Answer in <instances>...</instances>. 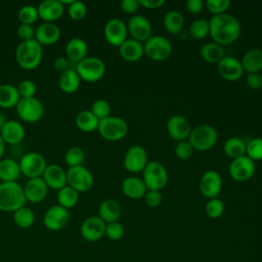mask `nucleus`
Listing matches in <instances>:
<instances>
[{
  "label": "nucleus",
  "mask_w": 262,
  "mask_h": 262,
  "mask_svg": "<svg viewBox=\"0 0 262 262\" xmlns=\"http://www.w3.org/2000/svg\"><path fill=\"white\" fill-rule=\"evenodd\" d=\"M209 34L215 43L221 46L229 45L239 37V21L235 16L226 12L213 15L209 20Z\"/></svg>",
  "instance_id": "1"
},
{
  "label": "nucleus",
  "mask_w": 262,
  "mask_h": 262,
  "mask_svg": "<svg viewBox=\"0 0 262 262\" xmlns=\"http://www.w3.org/2000/svg\"><path fill=\"white\" fill-rule=\"evenodd\" d=\"M43 48L35 39L21 41L15 49V59L17 64L24 70L36 69L42 60Z\"/></svg>",
  "instance_id": "2"
},
{
  "label": "nucleus",
  "mask_w": 262,
  "mask_h": 262,
  "mask_svg": "<svg viewBox=\"0 0 262 262\" xmlns=\"http://www.w3.org/2000/svg\"><path fill=\"white\" fill-rule=\"evenodd\" d=\"M24 187L16 181L0 183V211L15 212L26 205Z\"/></svg>",
  "instance_id": "3"
},
{
  "label": "nucleus",
  "mask_w": 262,
  "mask_h": 262,
  "mask_svg": "<svg viewBox=\"0 0 262 262\" xmlns=\"http://www.w3.org/2000/svg\"><path fill=\"white\" fill-rule=\"evenodd\" d=\"M218 138L217 131L210 125H199L193 128L188 136V141L192 145L193 149L206 151L211 149Z\"/></svg>",
  "instance_id": "4"
},
{
  "label": "nucleus",
  "mask_w": 262,
  "mask_h": 262,
  "mask_svg": "<svg viewBox=\"0 0 262 262\" xmlns=\"http://www.w3.org/2000/svg\"><path fill=\"white\" fill-rule=\"evenodd\" d=\"M143 182L148 190H161L168 183V172L165 166L158 162H147L143 169Z\"/></svg>",
  "instance_id": "5"
},
{
  "label": "nucleus",
  "mask_w": 262,
  "mask_h": 262,
  "mask_svg": "<svg viewBox=\"0 0 262 262\" xmlns=\"http://www.w3.org/2000/svg\"><path fill=\"white\" fill-rule=\"evenodd\" d=\"M81 80L86 82L99 81L105 74V64L102 59L96 56H87L75 67Z\"/></svg>",
  "instance_id": "6"
},
{
  "label": "nucleus",
  "mask_w": 262,
  "mask_h": 262,
  "mask_svg": "<svg viewBox=\"0 0 262 262\" xmlns=\"http://www.w3.org/2000/svg\"><path fill=\"white\" fill-rule=\"evenodd\" d=\"M97 130L104 139L118 141L127 135L128 125L122 118L110 116L99 121Z\"/></svg>",
  "instance_id": "7"
},
{
  "label": "nucleus",
  "mask_w": 262,
  "mask_h": 262,
  "mask_svg": "<svg viewBox=\"0 0 262 262\" xmlns=\"http://www.w3.org/2000/svg\"><path fill=\"white\" fill-rule=\"evenodd\" d=\"M144 54L151 60L162 61L167 59L172 53V45L164 36H150L143 43Z\"/></svg>",
  "instance_id": "8"
},
{
  "label": "nucleus",
  "mask_w": 262,
  "mask_h": 262,
  "mask_svg": "<svg viewBox=\"0 0 262 262\" xmlns=\"http://www.w3.org/2000/svg\"><path fill=\"white\" fill-rule=\"evenodd\" d=\"M68 185L76 189L78 192H86L90 190L94 183L91 171L83 165L69 167L67 170Z\"/></svg>",
  "instance_id": "9"
},
{
  "label": "nucleus",
  "mask_w": 262,
  "mask_h": 262,
  "mask_svg": "<svg viewBox=\"0 0 262 262\" xmlns=\"http://www.w3.org/2000/svg\"><path fill=\"white\" fill-rule=\"evenodd\" d=\"M18 163L21 174H24L28 178L42 177L47 167L44 156L37 151L26 152L21 156Z\"/></svg>",
  "instance_id": "10"
},
{
  "label": "nucleus",
  "mask_w": 262,
  "mask_h": 262,
  "mask_svg": "<svg viewBox=\"0 0 262 262\" xmlns=\"http://www.w3.org/2000/svg\"><path fill=\"white\" fill-rule=\"evenodd\" d=\"M15 107L18 117L28 123L38 122L44 114L43 103L35 96L20 97Z\"/></svg>",
  "instance_id": "11"
},
{
  "label": "nucleus",
  "mask_w": 262,
  "mask_h": 262,
  "mask_svg": "<svg viewBox=\"0 0 262 262\" xmlns=\"http://www.w3.org/2000/svg\"><path fill=\"white\" fill-rule=\"evenodd\" d=\"M70 220L69 210L59 206L53 205L48 208L43 216L45 227L52 231H57L64 228Z\"/></svg>",
  "instance_id": "12"
},
{
  "label": "nucleus",
  "mask_w": 262,
  "mask_h": 262,
  "mask_svg": "<svg viewBox=\"0 0 262 262\" xmlns=\"http://www.w3.org/2000/svg\"><path fill=\"white\" fill-rule=\"evenodd\" d=\"M255 170V162L246 155L232 160L229 165V175L237 182L249 180L254 175Z\"/></svg>",
  "instance_id": "13"
},
{
  "label": "nucleus",
  "mask_w": 262,
  "mask_h": 262,
  "mask_svg": "<svg viewBox=\"0 0 262 262\" xmlns=\"http://www.w3.org/2000/svg\"><path fill=\"white\" fill-rule=\"evenodd\" d=\"M127 31L126 24L122 19L114 17L104 25L103 35L111 45L120 47L127 39Z\"/></svg>",
  "instance_id": "14"
},
{
  "label": "nucleus",
  "mask_w": 262,
  "mask_h": 262,
  "mask_svg": "<svg viewBox=\"0 0 262 262\" xmlns=\"http://www.w3.org/2000/svg\"><path fill=\"white\" fill-rule=\"evenodd\" d=\"M106 223L98 216H90L86 218L80 227L82 237L87 242H96L105 235Z\"/></svg>",
  "instance_id": "15"
},
{
  "label": "nucleus",
  "mask_w": 262,
  "mask_h": 262,
  "mask_svg": "<svg viewBox=\"0 0 262 262\" xmlns=\"http://www.w3.org/2000/svg\"><path fill=\"white\" fill-rule=\"evenodd\" d=\"M147 164V154L143 146L132 145L124 157V167L131 173L143 171Z\"/></svg>",
  "instance_id": "16"
},
{
  "label": "nucleus",
  "mask_w": 262,
  "mask_h": 262,
  "mask_svg": "<svg viewBox=\"0 0 262 262\" xmlns=\"http://www.w3.org/2000/svg\"><path fill=\"white\" fill-rule=\"evenodd\" d=\"M222 188V178L215 170L206 171L200 180V190L206 198H217Z\"/></svg>",
  "instance_id": "17"
},
{
  "label": "nucleus",
  "mask_w": 262,
  "mask_h": 262,
  "mask_svg": "<svg viewBox=\"0 0 262 262\" xmlns=\"http://www.w3.org/2000/svg\"><path fill=\"white\" fill-rule=\"evenodd\" d=\"M127 30L132 38L139 42H145L151 36L152 31L149 20L140 14L134 15L129 19Z\"/></svg>",
  "instance_id": "18"
},
{
  "label": "nucleus",
  "mask_w": 262,
  "mask_h": 262,
  "mask_svg": "<svg viewBox=\"0 0 262 262\" xmlns=\"http://www.w3.org/2000/svg\"><path fill=\"white\" fill-rule=\"evenodd\" d=\"M217 70L219 75L227 81H236L244 74L241 60L233 56H224L217 63Z\"/></svg>",
  "instance_id": "19"
},
{
  "label": "nucleus",
  "mask_w": 262,
  "mask_h": 262,
  "mask_svg": "<svg viewBox=\"0 0 262 262\" xmlns=\"http://www.w3.org/2000/svg\"><path fill=\"white\" fill-rule=\"evenodd\" d=\"M26 200L31 203L42 202L48 192V186L42 177L29 178L24 186Z\"/></svg>",
  "instance_id": "20"
},
{
  "label": "nucleus",
  "mask_w": 262,
  "mask_h": 262,
  "mask_svg": "<svg viewBox=\"0 0 262 262\" xmlns=\"http://www.w3.org/2000/svg\"><path fill=\"white\" fill-rule=\"evenodd\" d=\"M42 178L46 182L48 188L54 190H59L68 184L67 171H64L63 168L57 164L47 165Z\"/></svg>",
  "instance_id": "21"
},
{
  "label": "nucleus",
  "mask_w": 262,
  "mask_h": 262,
  "mask_svg": "<svg viewBox=\"0 0 262 262\" xmlns=\"http://www.w3.org/2000/svg\"><path fill=\"white\" fill-rule=\"evenodd\" d=\"M167 131L171 138L179 142L188 138L191 129L189 123L184 117L174 115L167 121Z\"/></svg>",
  "instance_id": "22"
},
{
  "label": "nucleus",
  "mask_w": 262,
  "mask_h": 262,
  "mask_svg": "<svg viewBox=\"0 0 262 262\" xmlns=\"http://www.w3.org/2000/svg\"><path fill=\"white\" fill-rule=\"evenodd\" d=\"M39 17L44 21L54 23L64 12V5L60 0H43L37 6Z\"/></svg>",
  "instance_id": "23"
},
{
  "label": "nucleus",
  "mask_w": 262,
  "mask_h": 262,
  "mask_svg": "<svg viewBox=\"0 0 262 262\" xmlns=\"http://www.w3.org/2000/svg\"><path fill=\"white\" fill-rule=\"evenodd\" d=\"M60 38V29L55 23L44 21L35 29V40L41 45H52Z\"/></svg>",
  "instance_id": "24"
},
{
  "label": "nucleus",
  "mask_w": 262,
  "mask_h": 262,
  "mask_svg": "<svg viewBox=\"0 0 262 262\" xmlns=\"http://www.w3.org/2000/svg\"><path fill=\"white\" fill-rule=\"evenodd\" d=\"M0 135L2 136L5 143L14 145L20 143L24 140L26 130L24 125L18 121L7 120L2 129L0 130Z\"/></svg>",
  "instance_id": "25"
},
{
  "label": "nucleus",
  "mask_w": 262,
  "mask_h": 262,
  "mask_svg": "<svg viewBox=\"0 0 262 262\" xmlns=\"http://www.w3.org/2000/svg\"><path fill=\"white\" fill-rule=\"evenodd\" d=\"M88 45L82 38L75 37L70 39L66 44L67 58L75 63H78L85 57H87Z\"/></svg>",
  "instance_id": "26"
},
{
  "label": "nucleus",
  "mask_w": 262,
  "mask_h": 262,
  "mask_svg": "<svg viewBox=\"0 0 262 262\" xmlns=\"http://www.w3.org/2000/svg\"><path fill=\"white\" fill-rule=\"evenodd\" d=\"M121 56L127 61H137L144 54L143 44L133 38L126 39L124 43L119 47Z\"/></svg>",
  "instance_id": "27"
},
{
  "label": "nucleus",
  "mask_w": 262,
  "mask_h": 262,
  "mask_svg": "<svg viewBox=\"0 0 262 262\" xmlns=\"http://www.w3.org/2000/svg\"><path fill=\"white\" fill-rule=\"evenodd\" d=\"M122 191L130 199L138 200L144 196L146 192V186L142 179L134 176L127 177L122 182Z\"/></svg>",
  "instance_id": "28"
},
{
  "label": "nucleus",
  "mask_w": 262,
  "mask_h": 262,
  "mask_svg": "<svg viewBox=\"0 0 262 262\" xmlns=\"http://www.w3.org/2000/svg\"><path fill=\"white\" fill-rule=\"evenodd\" d=\"M121 216V207L119 203L113 199L102 201L98 207V217L105 223L118 221Z\"/></svg>",
  "instance_id": "29"
},
{
  "label": "nucleus",
  "mask_w": 262,
  "mask_h": 262,
  "mask_svg": "<svg viewBox=\"0 0 262 262\" xmlns=\"http://www.w3.org/2000/svg\"><path fill=\"white\" fill-rule=\"evenodd\" d=\"M81 84V78L75 69H68L60 73L58 77V86L66 93L76 92Z\"/></svg>",
  "instance_id": "30"
},
{
  "label": "nucleus",
  "mask_w": 262,
  "mask_h": 262,
  "mask_svg": "<svg viewBox=\"0 0 262 262\" xmlns=\"http://www.w3.org/2000/svg\"><path fill=\"white\" fill-rule=\"evenodd\" d=\"M20 174L19 163L14 159L5 158L0 160V180L2 182L16 181Z\"/></svg>",
  "instance_id": "31"
},
{
  "label": "nucleus",
  "mask_w": 262,
  "mask_h": 262,
  "mask_svg": "<svg viewBox=\"0 0 262 262\" xmlns=\"http://www.w3.org/2000/svg\"><path fill=\"white\" fill-rule=\"evenodd\" d=\"M241 62L244 71L248 74L259 73L262 70V49H250L245 53Z\"/></svg>",
  "instance_id": "32"
},
{
  "label": "nucleus",
  "mask_w": 262,
  "mask_h": 262,
  "mask_svg": "<svg viewBox=\"0 0 262 262\" xmlns=\"http://www.w3.org/2000/svg\"><path fill=\"white\" fill-rule=\"evenodd\" d=\"M20 99L17 87L12 84H1L0 85V107L11 108L16 106Z\"/></svg>",
  "instance_id": "33"
},
{
  "label": "nucleus",
  "mask_w": 262,
  "mask_h": 262,
  "mask_svg": "<svg viewBox=\"0 0 262 262\" xmlns=\"http://www.w3.org/2000/svg\"><path fill=\"white\" fill-rule=\"evenodd\" d=\"M200 54L205 61L209 63H218L224 57V50L218 43L208 42L202 46Z\"/></svg>",
  "instance_id": "34"
},
{
  "label": "nucleus",
  "mask_w": 262,
  "mask_h": 262,
  "mask_svg": "<svg viewBox=\"0 0 262 262\" xmlns=\"http://www.w3.org/2000/svg\"><path fill=\"white\" fill-rule=\"evenodd\" d=\"M184 26V16L178 10H170L164 16V27L165 30L172 34L176 35L181 32Z\"/></svg>",
  "instance_id": "35"
},
{
  "label": "nucleus",
  "mask_w": 262,
  "mask_h": 262,
  "mask_svg": "<svg viewBox=\"0 0 262 262\" xmlns=\"http://www.w3.org/2000/svg\"><path fill=\"white\" fill-rule=\"evenodd\" d=\"M77 127L84 132H92L98 128L99 120L93 115L91 111L84 110L77 114L76 116Z\"/></svg>",
  "instance_id": "36"
},
{
  "label": "nucleus",
  "mask_w": 262,
  "mask_h": 262,
  "mask_svg": "<svg viewBox=\"0 0 262 262\" xmlns=\"http://www.w3.org/2000/svg\"><path fill=\"white\" fill-rule=\"evenodd\" d=\"M224 152L232 160L245 156L246 143L239 137H229L225 140L223 145Z\"/></svg>",
  "instance_id": "37"
},
{
  "label": "nucleus",
  "mask_w": 262,
  "mask_h": 262,
  "mask_svg": "<svg viewBox=\"0 0 262 262\" xmlns=\"http://www.w3.org/2000/svg\"><path fill=\"white\" fill-rule=\"evenodd\" d=\"M79 201V192L71 187L70 185H66L59 190H57V202L58 205L66 208L71 209L77 205Z\"/></svg>",
  "instance_id": "38"
},
{
  "label": "nucleus",
  "mask_w": 262,
  "mask_h": 262,
  "mask_svg": "<svg viewBox=\"0 0 262 262\" xmlns=\"http://www.w3.org/2000/svg\"><path fill=\"white\" fill-rule=\"evenodd\" d=\"M13 222L20 228H30L35 222V214L29 207H21L13 212Z\"/></svg>",
  "instance_id": "39"
},
{
  "label": "nucleus",
  "mask_w": 262,
  "mask_h": 262,
  "mask_svg": "<svg viewBox=\"0 0 262 262\" xmlns=\"http://www.w3.org/2000/svg\"><path fill=\"white\" fill-rule=\"evenodd\" d=\"M17 17H18L20 24L33 25L38 19V17H39L37 6L32 5V4L23 5L18 9Z\"/></svg>",
  "instance_id": "40"
},
{
  "label": "nucleus",
  "mask_w": 262,
  "mask_h": 262,
  "mask_svg": "<svg viewBox=\"0 0 262 262\" xmlns=\"http://www.w3.org/2000/svg\"><path fill=\"white\" fill-rule=\"evenodd\" d=\"M189 34L194 39H204L209 34V20L198 18L189 26Z\"/></svg>",
  "instance_id": "41"
},
{
  "label": "nucleus",
  "mask_w": 262,
  "mask_h": 262,
  "mask_svg": "<svg viewBox=\"0 0 262 262\" xmlns=\"http://www.w3.org/2000/svg\"><path fill=\"white\" fill-rule=\"evenodd\" d=\"M85 160V151L80 146H72L64 154V161L69 167L80 166Z\"/></svg>",
  "instance_id": "42"
},
{
  "label": "nucleus",
  "mask_w": 262,
  "mask_h": 262,
  "mask_svg": "<svg viewBox=\"0 0 262 262\" xmlns=\"http://www.w3.org/2000/svg\"><path fill=\"white\" fill-rule=\"evenodd\" d=\"M246 154L253 161L262 160V138L256 137L246 144Z\"/></svg>",
  "instance_id": "43"
},
{
  "label": "nucleus",
  "mask_w": 262,
  "mask_h": 262,
  "mask_svg": "<svg viewBox=\"0 0 262 262\" xmlns=\"http://www.w3.org/2000/svg\"><path fill=\"white\" fill-rule=\"evenodd\" d=\"M90 111L100 121L111 116V104L105 99L99 98L93 101Z\"/></svg>",
  "instance_id": "44"
},
{
  "label": "nucleus",
  "mask_w": 262,
  "mask_h": 262,
  "mask_svg": "<svg viewBox=\"0 0 262 262\" xmlns=\"http://www.w3.org/2000/svg\"><path fill=\"white\" fill-rule=\"evenodd\" d=\"M205 211L207 216H209L210 218H213V219L219 218L222 216L224 212V204L218 198L210 199L205 206Z\"/></svg>",
  "instance_id": "45"
},
{
  "label": "nucleus",
  "mask_w": 262,
  "mask_h": 262,
  "mask_svg": "<svg viewBox=\"0 0 262 262\" xmlns=\"http://www.w3.org/2000/svg\"><path fill=\"white\" fill-rule=\"evenodd\" d=\"M68 14L74 20H81L86 16L87 7L84 2L80 0H73V2L68 5Z\"/></svg>",
  "instance_id": "46"
},
{
  "label": "nucleus",
  "mask_w": 262,
  "mask_h": 262,
  "mask_svg": "<svg viewBox=\"0 0 262 262\" xmlns=\"http://www.w3.org/2000/svg\"><path fill=\"white\" fill-rule=\"evenodd\" d=\"M125 233V229L124 226L118 222H111V223H106V227H105V235L112 239V241H118L120 238L123 237Z\"/></svg>",
  "instance_id": "47"
},
{
  "label": "nucleus",
  "mask_w": 262,
  "mask_h": 262,
  "mask_svg": "<svg viewBox=\"0 0 262 262\" xmlns=\"http://www.w3.org/2000/svg\"><path fill=\"white\" fill-rule=\"evenodd\" d=\"M17 90L20 97H33L37 92V86L34 81L30 79H24L18 83Z\"/></svg>",
  "instance_id": "48"
},
{
  "label": "nucleus",
  "mask_w": 262,
  "mask_h": 262,
  "mask_svg": "<svg viewBox=\"0 0 262 262\" xmlns=\"http://www.w3.org/2000/svg\"><path fill=\"white\" fill-rule=\"evenodd\" d=\"M230 5L229 0H207L206 6L210 12L214 15L225 13Z\"/></svg>",
  "instance_id": "49"
},
{
  "label": "nucleus",
  "mask_w": 262,
  "mask_h": 262,
  "mask_svg": "<svg viewBox=\"0 0 262 262\" xmlns=\"http://www.w3.org/2000/svg\"><path fill=\"white\" fill-rule=\"evenodd\" d=\"M175 156L180 160H188L193 154V147L188 140L179 141L174 149Z\"/></svg>",
  "instance_id": "50"
},
{
  "label": "nucleus",
  "mask_w": 262,
  "mask_h": 262,
  "mask_svg": "<svg viewBox=\"0 0 262 262\" xmlns=\"http://www.w3.org/2000/svg\"><path fill=\"white\" fill-rule=\"evenodd\" d=\"M16 34L18 38L21 41H27L31 39H35V28L33 25H27V24H20L17 27Z\"/></svg>",
  "instance_id": "51"
},
{
  "label": "nucleus",
  "mask_w": 262,
  "mask_h": 262,
  "mask_svg": "<svg viewBox=\"0 0 262 262\" xmlns=\"http://www.w3.org/2000/svg\"><path fill=\"white\" fill-rule=\"evenodd\" d=\"M144 200L147 206L155 208L161 205L163 198L160 190H148L144 194Z\"/></svg>",
  "instance_id": "52"
},
{
  "label": "nucleus",
  "mask_w": 262,
  "mask_h": 262,
  "mask_svg": "<svg viewBox=\"0 0 262 262\" xmlns=\"http://www.w3.org/2000/svg\"><path fill=\"white\" fill-rule=\"evenodd\" d=\"M246 83L251 89L258 90L262 88V75L259 73L248 74L246 78Z\"/></svg>",
  "instance_id": "53"
},
{
  "label": "nucleus",
  "mask_w": 262,
  "mask_h": 262,
  "mask_svg": "<svg viewBox=\"0 0 262 262\" xmlns=\"http://www.w3.org/2000/svg\"><path fill=\"white\" fill-rule=\"evenodd\" d=\"M140 4L138 0H123L121 1V8L127 13H134Z\"/></svg>",
  "instance_id": "54"
},
{
  "label": "nucleus",
  "mask_w": 262,
  "mask_h": 262,
  "mask_svg": "<svg viewBox=\"0 0 262 262\" xmlns=\"http://www.w3.org/2000/svg\"><path fill=\"white\" fill-rule=\"evenodd\" d=\"M204 8V2L202 0H188L186 2V9L192 13L198 14L200 13Z\"/></svg>",
  "instance_id": "55"
},
{
  "label": "nucleus",
  "mask_w": 262,
  "mask_h": 262,
  "mask_svg": "<svg viewBox=\"0 0 262 262\" xmlns=\"http://www.w3.org/2000/svg\"><path fill=\"white\" fill-rule=\"evenodd\" d=\"M54 69L60 73L70 69V60L64 56H57L53 61Z\"/></svg>",
  "instance_id": "56"
},
{
  "label": "nucleus",
  "mask_w": 262,
  "mask_h": 262,
  "mask_svg": "<svg viewBox=\"0 0 262 262\" xmlns=\"http://www.w3.org/2000/svg\"><path fill=\"white\" fill-rule=\"evenodd\" d=\"M139 4L148 9H156L165 4V0H138Z\"/></svg>",
  "instance_id": "57"
},
{
  "label": "nucleus",
  "mask_w": 262,
  "mask_h": 262,
  "mask_svg": "<svg viewBox=\"0 0 262 262\" xmlns=\"http://www.w3.org/2000/svg\"><path fill=\"white\" fill-rule=\"evenodd\" d=\"M5 144H6V143L4 142L2 136L0 135V159L2 158V156H3L4 151H5Z\"/></svg>",
  "instance_id": "58"
},
{
  "label": "nucleus",
  "mask_w": 262,
  "mask_h": 262,
  "mask_svg": "<svg viewBox=\"0 0 262 262\" xmlns=\"http://www.w3.org/2000/svg\"><path fill=\"white\" fill-rule=\"evenodd\" d=\"M6 121H7L6 117L4 116V114H3V113H1V112H0V130L2 129V127L4 126V124L6 123Z\"/></svg>",
  "instance_id": "59"
}]
</instances>
